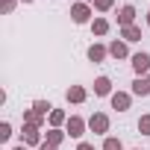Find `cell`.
Instances as JSON below:
<instances>
[{"instance_id":"obj_11","label":"cell","mask_w":150,"mask_h":150,"mask_svg":"<svg viewBox=\"0 0 150 150\" xmlns=\"http://www.w3.org/2000/svg\"><path fill=\"white\" fill-rule=\"evenodd\" d=\"M86 97H88V91H86L83 86H71V88L65 91V100H68V103H86Z\"/></svg>"},{"instance_id":"obj_24","label":"cell","mask_w":150,"mask_h":150,"mask_svg":"<svg viewBox=\"0 0 150 150\" xmlns=\"http://www.w3.org/2000/svg\"><path fill=\"white\" fill-rule=\"evenodd\" d=\"M77 150H97V147H94L91 141H80V144H77Z\"/></svg>"},{"instance_id":"obj_7","label":"cell","mask_w":150,"mask_h":150,"mask_svg":"<svg viewBox=\"0 0 150 150\" xmlns=\"http://www.w3.org/2000/svg\"><path fill=\"white\" fill-rule=\"evenodd\" d=\"M132 24H135V6L127 3V6L118 9V27L124 30V27H132Z\"/></svg>"},{"instance_id":"obj_21","label":"cell","mask_w":150,"mask_h":150,"mask_svg":"<svg viewBox=\"0 0 150 150\" xmlns=\"http://www.w3.org/2000/svg\"><path fill=\"white\" fill-rule=\"evenodd\" d=\"M9 138H12V124L3 121V124H0V141H9Z\"/></svg>"},{"instance_id":"obj_30","label":"cell","mask_w":150,"mask_h":150,"mask_svg":"<svg viewBox=\"0 0 150 150\" xmlns=\"http://www.w3.org/2000/svg\"><path fill=\"white\" fill-rule=\"evenodd\" d=\"M132 150H141V147H132Z\"/></svg>"},{"instance_id":"obj_10","label":"cell","mask_w":150,"mask_h":150,"mask_svg":"<svg viewBox=\"0 0 150 150\" xmlns=\"http://www.w3.org/2000/svg\"><path fill=\"white\" fill-rule=\"evenodd\" d=\"M94 94L97 97H112L115 91H112V80L109 77H97L94 80Z\"/></svg>"},{"instance_id":"obj_13","label":"cell","mask_w":150,"mask_h":150,"mask_svg":"<svg viewBox=\"0 0 150 150\" xmlns=\"http://www.w3.org/2000/svg\"><path fill=\"white\" fill-rule=\"evenodd\" d=\"M68 118H71V115H65L62 109H53L50 118H47V121H50V129H62V127L68 124Z\"/></svg>"},{"instance_id":"obj_5","label":"cell","mask_w":150,"mask_h":150,"mask_svg":"<svg viewBox=\"0 0 150 150\" xmlns=\"http://www.w3.org/2000/svg\"><path fill=\"white\" fill-rule=\"evenodd\" d=\"M132 71H135V77H144V74H150V53H147V50L132 53Z\"/></svg>"},{"instance_id":"obj_2","label":"cell","mask_w":150,"mask_h":150,"mask_svg":"<svg viewBox=\"0 0 150 150\" xmlns=\"http://www.w3.org/2000/svg\"><path fill=\"white\" fill-rule=\"evenodd\" d=\"M91 15H94V9H91L88 3H83V0L71 6V21H74V24H91V21H94Z\"/></svg>"},{"instance_id":"obj_14","label":"cell","mask_w":150,"mask_h":150,"mask_svg":"<svg viewBox=\"0 0 150 150\" xmlns=\"http://www.w3.org/2000/svg\"><path fill=\"white\" fill-rule=\"evenodd\" d=\"M65 138H68V132H65V129H47V132H44V141H47V144H53V147H59Z\"/></svg>"},{"instance_id":"obj_3","label":"cell","mask_w":150,"mask_h":150,"mask_svg":"<svg viewBox=\"0 0 150 150\" xmlns=\"http://www.w3.org/2000/svg\"><path fill=\"white\" fill-rule=\"evenodd\" d=\"M86 129H88V121H83L80 115H71V118H68V124H65V132H68L71 138H83V135H86Z\"/></svg>"},{"instance_id":"obj_16","label":"cell","mask_w":150,"mask_h":150,"mask_svg":"<svg viewBox=\"0 0 150 150\" xmlns=\"http://www.w3.org/2000/svg\"><path fill=\"white\" fill-rule=\"evenodd\" d=\"M91 33H94V35H106V33H109V21H106V18H94V21H91Z\"/></svg>"},{"instance_id":"obj_20","label":"cell","mask_w":150,"mask_h":150,"mask_svg":"<svg viewBox=\"0 0 150 150\" xmlns=\"http://www.w3.org/2000/svg\"><path fill=\"white\" fill-rule=\"evenodd\" d=\"M138 132L141 135H150V115H141L138 118Z\"/></svg>"},{"instance_id":"obj_19","label":"cell","mask_w":150,"mask_h":150,"mask_svg":"<svg viewBox=\"0 0 150 150\" xmlns=\"http://www.w3.org/2000/svg\"><path fill=\"white\" fill-rule=\"evenodd\" d=\"M33 109H35L41 118H50V112H53V106H50L47 100H35V103H33Z\"/></svg>"},{"instance_id":"obj_22","label":"cell","mask_w":150,"mask_h":150,"mask_svg":"<svg viewBox=\"0 0 150 150\" xmlns=\"http://www.w3.org/2000/svg\"><path fill=\"white\" fill-rule=\"evenodd\" d=\"M112 6H115V0H94V9L97 12H109Z\"/></svg>"},{"instance_id":"obj_26","label":"cell","mask_w":150,"mask_h":150,"mask_svg":"<svg viewBox=\"0 0 150 150\" xmlns=\"http://www.w3.org/2000/svg\"><path fill=\"white\" fill-rule=\"evenodd\" d=\"M12 150H30V147H27V144H18V147H12Z\"/></svg>"},{"instance_id":"obj_15","label":"cell","mask_w":150,"mask_h":150,"mask_svg":"<svg viewBox=\"0 0 150 150\" xmlns=\"http://www.w3.org/2000/svg\"><path fill=\"white\" fill-rule=\"evenodd\" d=\"M121 38H124L127 44H129V41H141V30H138L135 24H132V27H124V30H121Z\"/></svg>"},{"instance_id":"obj_28","label":"cell","mask_w":150,"mask_h":150,"mask_svg":"<svg viewBox=\"0 0 150 150\" xmlns=\"http://www.w3.org/2000/svg\"><path fill=\"white\" fill-rule=\"evenodd\" d=\"M21 3H33V0H21Z\"/></svg>"},{"instance_id":"obj_8","label":"cell","mask_w":150,"mask_h":150,"mask_svg":"<svg viewBox=\"0 0 150 150\" xmlns=\"http://www.w3.org/2000/svg\"><path fill=\"white\" fill-rule=\"evenodd\" d=\"M132 94H135V97H147V94H150V74L132 80Z\"/></svg>"},{"instance_id":"obj_25","label":"cell","mask_w":150,"mask_h":150,"mask_svg":"<svg viewBox=\"0 0 150 150\" xmlns=\"http://www.w3.org/2000/svg\"><path fill=\"white\" fill-rule=\"evenodd\" d=\"M38 150H59V147H53V144H47V141H44V144H41Z\"/></svg>"},{"instance_id":"obj_12","label":"cell","mask_w":150,"mask_h":150,"mask_svg":"<svg viewBox=\"0 0 150 150\" xmlns=\"http://www.w3.org/2000/svg\"><path fill=\"white\" fill-rule=\"evenodd\" d=\"M86 56H88V62H103V59L109 56V47H103V44H91Z\"/></svg>"},{"instance_id":"obj_29","label":"cell","mask_w":150,"mask_h":150,"mask_svg":"<svg viewBox=\"0 0 150 150\" xmlns=\"http://www.w3.org/2000/svg\"><path fill=\"white\" fill-rule=\"evenodd\" d=\"M83 3H94V0H83Z\"/></svg>"},{"instance_id":"obj_27","label":"cell","mask_w":150,"mask_h":150,"mask_svg":"<svg viewBox=\"0 0 150 150\" xmlns=\"http://www.w3.org/2000/svg\"><path fill=\"white\" fill-rule=\"evenodd\" d=\"M147 27H150V9H147Z\"/></svg>"},{"instance_id":"obj_23","label":"cell","mask_w":150,"mask_h":150,"mask_svg":"<svg viewBox=\"0 0 150 150\" xmlns=\"http://www.w3.org/2000/svg\"><path fill=\"white\" fill-rule=\"evenodd\" d=\"M18 3H21V0H3V15H9V12H12Z\"/></svg>"},{"instance_id":"obj_18","label":"cell","mask_w":150,"mask_h":150,"mask_svg":"<svg viewBox=\"0 0 150 150\" xmlns=\"http://www.w3.org/2000/svg\"><path fill=\"white\" fill-rule=\"evenodd\" d=\"M100 150H124V141H121V138H115V135H106Z\"/></svg>"},{"instance_id":"obj_1","label":"cell","mask_w":150,"mask_h":150,"mask_svg":"<svg viewBox=\"0 0 150 150\" xmlns=\"http://www.w3.org/2000/svg\"><path fill=\"white\" fill-rule=\"evenodd\" d=\"M21 144H27V147H41V144H44V132H41V127H35V124H24V127H21Z\"/></svg>"},{"instance_id":"obj_17","label":"cell","mask_w":150,"mask_h":150,"mask_svg":"<svg viewBox=\"0 0 150 150\" xmlns=\"http://www.w3.org/2000/svg\"><path fill=\"white\" fill-rule=\"evenodd\" d=\"M24 124H35V127H44V118H41L35 109H24Z\"/></svg>"},{"instance_id":"obj_6","label":"cell","mask_w":150,"mask_h":150,"mask_svg":"<svg viewBox=\"0 0 150 150\" xmlns=\"http://www.w3.org/2000/svg\"><path fill=\"white\" fill-rule=\"evenodd\" d=\"M109 103H112V109H118V112H127V109L132 106V94H129V91H115V94L109 97Z\"/></svg>"},{"instance_id":"obj_9","label":"cell","mask_w":150,"mask_h":150,"mask_svg":"<svg viewBox=\"0 0 150 150\" xmlns=\"http://www.w3.org/2000/svg\"><path fill=\"white\" fill-rule=\"evenodd\" d=\"M109 56H112V59H127V56H129V47H127V41H124V38H115V41H109Z\"/></svg>"},{"instance_id":"obj_4","label":"cell","mask_w":150,"mask_h":150,"mask_svg":"<svg viewBox=\"0 0 150 150\" xmlns=\"http://www.w3.org/2000/svg\"><path fill=\"white\" fill-rule=\"evenodd\" d=\"M88 129H91L94 135H106V132H109V115H106V112H94V115L88 118Z\"/></svg>"}]
</instances>
